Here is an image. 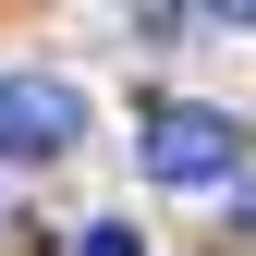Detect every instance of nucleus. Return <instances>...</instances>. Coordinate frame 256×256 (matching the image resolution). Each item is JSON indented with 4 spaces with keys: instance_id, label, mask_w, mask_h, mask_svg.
<instances>
[{
    "instance_id": "3",
    "label": "nucleus",
    "mask_w": 256,
    "mask_h": 256,
    "mask_svg": "<svg viewBox=\"0 0 256 256\" xmlns=\"http://www.w3.org/2000/svg\"><path fill=\"white\" fill-rule=\"evenodd\" d=\"M74 256H146V232H122V220H86V244Z\"/></svg>"
},
{
    "instance_id": "4",
    "label": "nucleus",
    "mask_w": 256,
    "mask_h": 256,
    "mask_svg": "<svg viewBox=\"0 0 256 256\" xmlns=\"http://www.w3.org/2000/svg\"><path fill=\"white\" fill-rule=\"evenodd\" d=\"M208 12H220V24H256V0H208Z\"/></svg>"
},
{
    "instance_id": "2",
    "label": "nucleus",
    "mask_w": 256,
    "mask_h": 256,
    "mask_svg": "<svg viewBox=\"0 0 256 256\" xmlns=\"http://www.w3.org/2000/svg\"><path fill=\"white\" fill-rule=\"evenodd\" d=\"M86 134V98L61 74H0V158H61Z\"/></svg>"
},
{
    "instance_id": "1",
    "label": "nucleus",
    "mask_w": 256,
    "mask_h": 256,
    "mask_svg": "<svg viewBox=\"0 0 256 256\" xmlns=\"http://www.w3.org/2000/svg\"><path fill=\"white\" fill-rule=\"evenodd\" d=\"M232 171H244L232 110H158L146 122V183H232Z\"/></svg>"
}]
</instances>
